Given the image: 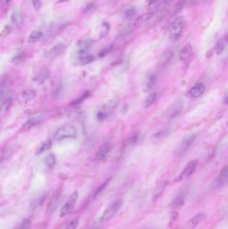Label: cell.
<instances>
[{"label": "cell", "mask_w": 228, "mask_h": 229, "mask_svg": "<svg viewBox=\"0 0 228 229\" xmlns=\"http://www.w3.org/2000/svg\"><path fill=\"white\" fill-rule=\"evenodd\" d=\"M185 27V20L183 17L179 16L173 21L169 26V36L173 40H177L181 37Z\"/></svg>", "instance_id": "6da1fadb"}, {"label": "cell", "mask_w": 228, "mask_h": 229, "mask_svg": "<svg viewBox=\"0 0 228 229\" xmlns=\"http://www.w3.org/2000/svg\"><path fill=\"white\" fill-rule=\"evenodd\" d=\"M123 205V200L121 199H117L112 202L106 207L102 215L100 218V222H106L114 217L117 212L120 210Z\"/></svg>", "instance_id": "7a4b0ae2"}, {"label": "cell", "mask_w": 228, "mask_h": 229, "mask_svg": "<svg viewBox=\"0 0 228 229\" xmlns=\"http://www.w3.org/2000/svg\"><path fill=\"white\" fill-rule=\"evenodd\" d=\"M195 139V135L192 133H188L186 135H185L175 148L174 154L176 156H182L184 155L188 150V149L190 148V146L192 145Z\"/></svg>", "instance_id": "3957f363"}, {"label": "cell", "mask_w": 228, "mask_h": 229, "mask_svg": "<svg viewBox=\"0 0 228 229\" xmlns=\"http://www.w3.org/2000/svg\"><path fill=\"white\" fill-rule=\"evenodd\" d=\"M77 129L72 126H65L58 130L54 139L56 141H61L67 138H76L77 137Z\"/></svg>", "instance_id": "277c9868"}, {"label": "cell", "mask_w": 228, "mask_h": 229, "mask_svg": "<svg viewBox=\"0 0 228 229\" xmlns=\"http://www.w3.org/2000/svg\"><path fill=\"white\" fill-rule=\"evenodd\" d=\"M78 192L77 191L74 192L69 196L66 203L62 206L61 211H60V216L61 217H64V216L68 215L69 214H70L73 211L78 200Z\"/></svg>", "instance_id": "5b68a950"}, {"label": "cell", "mask_w": 228, "mask_h": 229, "mask_svg": "<svg viewBox=\"0 0 228 229\" xmlns=\"http://www.w3.org/2000/svg\"><path fill=\"white\" fill-rule=\"evenodd\" d=\"M194 52L193 48L190 44H187L180 51L179 59L185 66H188L193 59Z\"/></svg>", "instance_id": "8992f818"}, {"label": "cell", "mask_w": 228, "mask_h": 229, "mask_svg": "<svg viewBox=\"0 0 228 229\" xmlns=\"http://www.w3.org/2000/svg\"><path fill=\"white\" fill-rule=\"evenodd\" d=\"M207 218V215L205 213H198L193 218H191L189 221L186 222L181 229H195L199 223L203 222Z\"/></svg>", "instance_id": "52a82bcc"}, {"label": "cell", "mask_w": 228, "mask_h": 229, "mask_svg": "<svg viewBox=\"0 0 228 229\" xmlns=\"http://www.w3.org/2000/svg\"><path fill=\"white\" fill-rule=\"evenodd\" d=\"M45 118V116L44 114H38L33 116L30 119H29L28 121H27L25 123H24L22 127V130L23 131H28L29 129L33 126H37L39 123H41L42 121H44Z\"/></svg>", "instance_id": "ba28073f"}, {"label": "cell", "mask_w": 228, "mask_h": 229, "mask_svg": "<svg viewBox=\"0 0 228 229\" xmlns=\"http://www.w3.org/2000/svg\"><path fill=\"white\" fill-rule=\"evenodd\" d=\"M197 165H198V160H193L189 161L186 165V166L184 167L183 172L179 176L177 180H181L184 178H187V177L192 175L193 173L196 170Z\"/></svg>", "instance_id": "9c48e42d"}, {"label": "cell", "mask_w": 228, "mask_h": 229, "mask_svg": "<svg viewBox=\"0 0 228 229\" xmlns=\"http://www.w3.org/2000/svg\"><path fill=\"white\" fill-rule=\"evenodd\" d=\"M173 58V52L172 50H167L164 52L160 57L158 62V67L160 69H165L170 65Z\"/></svg>", "instance_id": "30bf717a"}, {"label": "cell", "mask_w": 228, "mask_h": 229, "mask_svg": "<svg viewBox=\"0 0 228 229\" xmlns=\"http://www.w3.org/2000/svg\"><path fill=\"white\" fill-rule=\"evenodd\" d=\"M205 87L203 83H197L191 87L187 93V96L189 98H198L205 92Z\"/></svg>", "instance_id": "8fae6325"}, {"label": "cell", "mask_w": 228, "mask_h": 229, "mask_svg": "<svg viewBox=\"0 0 228 229\" xmlns=\"http://www.w3.org/2000/svg\"><path fill=\"white\" fill-rule=\"evenodd\" d=\"M228 180V167L226 165L225 166L219 174L216 181L215 182V186L216 188L221 187L224 186L227 182Z\"/></svg>", "instance_id": "7c38bea8"}, {"label": "cell", "mask_w": 228, "mask_h": 229, "mask_svg": "<svg viewBox=\"0 0 228 229\" xmlns=\"http://www.w3.org/2000/svg\"><path fill=\"white\" fill-rule=\"evenodd\" d=\"M111 149V143L106 142L100 146L98 151L96 152V158L98 161H102L106 157V155Z\"/></svg>", "instance_id": "4fadbf2b"}, {"label": "cell", "mask_w": 228, "mask_h": 229, "mask_svg": "<svg viewBox=\"0 0 228 229\" xmlns=\"http://www.w3.org/2000/svg\"><path fill=\"white\" fill-rule=\"evenodd\" d=\"M156 81L157 77L155 75L153 74L148 75L142 82V90L144 92H148L151 91L155 84Z\"/></svg>", "instance_id": "5bb4252c"}, {"label": "cell", "mask_w": 228, "mask_h": 229, "mask_svg": "<svg viewBox=\"0 0 228 229\" xmlns=\"http://www.w3.org/2000/svg\"><path fill=\"white\" fill-rule=\"evenodd\" d=\"M167 184H168V181H167V180H163V181L161 182L159 184L157 185L155 190L153 192V198H152V202H156V201L161 196V195L165 190Z\"/></svg>", "instance_id": "9a60e30c"}, {"label": "cell", "mask_w": 228, "mask_h": 229, "mask_svg": "<svg viewBox=\"0 0 228 229\" xmlns=\"http://www.w3.org/2000/svg\"><path fill=\"white\" fill-rule=\"evenodd\" d=\"M94 60H95V58L91 54H89L87 53L78 54L77 60H76V62L79 66H84L92 62Z\"/></svg>", "instance_id": "2e32d148"}, {"label": "cell", "mask_w": 228, "mask_h": 229, "mask_svg": "<svg viewBox=\"0 0 228 229\" xmlns=\"http://www.w3.org/2000/svg\"><path fill=\"white\" fill-rule=\"evenodd\" d=\"M153 16H154L153 12H147V13L142 14L141 15V16H140L139 17L136 18L135 22H134V23L133 24V25L135 27L141 26L142 24H144L145 23L148 22V20H150L151 18H153Z\"/></svg>", "instance_id": "e0dca14e"}, {"label": "cell", "mask_w": 228, "mask_h": 229, "mask_svg": "<svg viewBox=\"0 0 228 229\" xmlns=\"http://www.w3.org/2000/svg\"><path fill=\"white\" fill-rule=\"evenodd\" d=\"M59 200H60V192H56L55 194H53V196L52 197L49 204H48V209H47L48 213L52 214L54 211H55L57 208L58 205Z\"/></svg>", "instance_id": "ac0fdd59"}, {"label": "cell", "mask_w": 228, "mask_h": 229, "mask_svg": "<svg viewBox=\"0 0 228 229\" xmlns=\"http://www.w3.org/2000/svg\"><path fill=\"white\" fill-rule=\"evenodd\" d=\"M11 23L17 29H22L23 27V16L20 12L14 11L11 16Z\"/></svg>", "instance_id": "d6986e66"}, {"label": "cell", "mask_w": 228, "mask_h": 229, "mask_svg": "<svg viewBox=\"0 0 228 229\" xmlns=\"http://www.w3.org/2000/svg\"><path fill=\"white\" fill-rule=\"evenodd\" d=\"M50 73L49 71L46 69H43L42 71H39L37 74L35 75L33 78V81L38 84H42L47 80L49 77Z\"/></svg>", "instance_id": "ffe728a7"}, {"label": "cell", "mask_w": 228, "mask_h": 229, "mask_svg": "<svg viewBox=\"0 0 228 229\" xmlns=\"http://www.w3.org/2000/svg\"><path fill=\"white\" fill-rule=\"evenodd\" d=\"M185 194H186L185 190H181L174 198V199H173L172 202V205L175 208L181 207V206H183L185 203Z\"/></svg>", "instance_id": "44dd1931"}, {"label": "cell", "mask_w": 228, "mask_h": 229, "mask_svg": "<svg viewBox=\"0 0 228 229\" xmlns=\"http://www.w3.org/2000/svg\"><path fill=\"white\" fill-rule=\"evenodd\" d=\"M65 48H66V46L64 44H57L50 50L49 53H48V56L52 58L58 56H60V55H61L64 52Z\"/></svg>", "instance_id": "7402d4cb"}, {"label": "cell", "mask_w": 228, "mask_h": 229, "mask_svg": "<svg viewBox=\"0 0 228 229\" xmlns=\"http://www.w3.org/2000/svg\"><path fill=\"white\" fill-rule=\"evenodd\" d=\"M92 45V41L90 40H86L81 41L78 43V54H86L87 51L89 50Z\"/></svg>", "instance_id": "603a6c76"}, {"label": "cell", "mask_w": 228, "mask_h": 229, "mask_svg": "<svg viewBox=\"0 0 228 229\" xmlns=\"http://www.w3.org/2000/svg\"><path fill=\"white\" fill-rule=\"evenodd\" d=\"M36 97V92L34 90H26L22 93V97L23 100L26 102H29L30 100L34 99Z\"/></svg>", "instance_id": "cb8c5ba5"}, {"label": "cell", "mask_w": 228, "mask_h": 229, "mask_svg": "<svg viewBox=\"0 0 228 229\" xmlns=\"http://www.w3.org/2000/svg\"><path fill=\"white\" fill-rule=\"evenodd\" d=\"M11 103V99H8L0 105V117H3V116H4L6 114V113L8 111L9 109L10 108Z\"/></svg>", "instance_id": "d4e9b609"}, {"label": "cell", "mask_w": 228, "mask_h": 229, "mask_svg": "<svg viewBox=\"0 0 228 229\" xmlns=\"http://www.w3.org/2000/svg\"><path fill=\"white\" fill-rule=\"evenodd\" d=\"M44 163L48 169L52 170L54 168L56 164V157L53 154H50L47 155L45 158Z\"/></svg>", "instance_id": "484cf974"}, {"label": "cell", "mask_w": 228, "mask_h": 229, "mask_svg": "<svg viewBox=\"0 0 228 229\" xmlns=\"http://www.w3.org/2000/svg\"><path fill=\"white\" fill-rule=\"evenodd\" d=\"M226 48V42L223 39H221L217 42L215 48V53L217 55H220L223 52V51Z\"/></svg>", "instance_id": "4316f807"}, {"label": "cell", "mask_w": 228, "mask_h": 229, "mask_svg": "<svg viewBox=\"0 0 228 229\" xmlns=\"http://www.w3.org/2000/svg\"><path fill=\"white\" fill-rule=\"evenodd\" d=\"M181 109H182V107H181V103H180V105H179V103H178V104H176L175 105H173L172 107V108L171 109H169V111L168 113L169 117L173 118L175 117V116H177L179 113V112L181 111Z\"/></svg>", "instance_id": "83f0119b"}, {"label": "cell", "mask_w": 228, "mask_h": 229, "mask_svg": "<svg viewBox=\"0 0 228 229\" xmlns=\"http://www.w3.org/2000/svg\"><path fill=\"white\" fill-rule=\"evenodd\" d=\"M42 33L40 31H33L30 33L28 38V42H31V43H34V42H38L42 38Z\"/></svg>", "instance_id": "f1b7e54d"}, {"label": "cell", "mask_w": 228, "mask_h": 229, "mask_svg": "<svg viewBox=\"0 0 228 229\" xmlns=\"http://www.w3.org/2000/svg\"><path fill=\"white\" fill-rule=\"evenodd\" d=\"M191 0H179L175 8V14H177L189 4Z\"/></svg>", "instance_id": "f546056e"}, {"label": "cell", "mask_w": 228, "mask_h": 229, "mask_svg": "<svg viewBox=\"0 0 228 229\" xmlns=\"http://www.w3.org/2000/svg\"><path fill=\"white\" fill-rule=\"evenodd\" d=\"M51 148H52L51 141H45L43 143H42L41 145L39 147L37 151V154H41L43 152L49 150Z\"/></svg>", "instance_id": "4dcf8cb0"}, {"label": "cell", "mask_w": 228, "mask_h": 229, "mask_svg": "<svg viewBox=\"0 0 228 229\" xmlns=\"http://www.w3.org/2000/svg\"><path fill=\"white\" fill-rule=\"evenodd\" d=\"M157 99V93H151L148 95L147 99L145 100V106L146 108H148L149 107H151L154 102L155 101V100Z\"/></svg>", "instance_id": "1f68e13d"}, {"label": "cell", "mask_w": 228, "mask_h": 229, "mask_svg": "<svg viewBox=\"0 0 228 229\" xmlns=\"http://www.w3.org/2000/svg\"><path fill=\"white\" fill-rule=\"evenodd\" d=\"M45 196H42L41 197L38 198V199H36L33 201V202L32 203V209L33 210H34L35 209L38 208L42 204V203L44 202V200L45 198Z\"/></svg>", "instance_id": "d6a6232c"}, {"label": "cell", "mask_w": 228, "mask_h": 229, "mask_svg": "<svg viewBox=\"0 0 228 229\" xmlns=\"http://www.w3.org/2000/svg\"><path fill=\"white\" fill-rule=\"evenodd\" d=\"M89 95H90V93L89 92L84 93L83 94V96L80 97V98L78 99L77 100H75L74 102H73L72 103H71V105H73V106H78L79 105H80V104L82 103H83L85 99H86L88 98V97H89Z\"/></svg>", "instance_id": "836d02e7"}, {"label": "cell", "mask_w": 228, "mask_h": 229, "mask_svg": "<svg viewBox=\"0 0 228 229\" xmlns=\"http://www.w3.org/2000/svg\"><path fill=\"white\" fill-rule=\"evenodd\" d=\"M79 222L78 217L75 218L67 224L66 229H76L77 228Z\"/></svg>", "instance_id": "e575fe53"}, {"label": "cell", "mask_w": 228, "mask_h": 229, "mask_svg": "<svg viewBox=\"0 0 228 229\" xmlns=\"http://www.w3.org/2000/svg\"><path fill=\"white\" fill-rule=\"evenodd\" d=\"M169 129H165L164 131H159V132H157V133L155 134L153 137H155V138H157V139H161V138L163 139V137H167V135H168L169 132Z\"/></svg>", "instance_id": "d590c367"}, {"label": "cell", "mask_w": 228, "mask_h": 229, "mask_svg": "<svg viewBox=\"0 0 228 229\" xmlns=\"http://www.w3.org/2000/svg\"><path fill=\"white\" fill-rule=\"evenodd\" d=\"M31 224L32 222L30 219H25L21 223L19 229H30V228L31 227Z\"/></svg>", "instance_id": "8d00e7d4"}, {"label": "cell", "mask_w": 228, "mask_h": 229, "mask_svg": "<svg viewBox=\"0 0 228 229\" xmlns=\"http://www.w3.org/2000/svg\"><path fill=\"white\" fill-rule=\"evenodd\" d=\"M112 49V46H106L105 48H103L98 53V56L100 57H104L106 55H107Z\"/></svg>", "instance_id": "74e56055"}, {"label": "cell", "mask_w": 228, "mask_h": 229, "mask_svg": "<svg viewBox=\"0 0 228 229\" xmlns=\"http://www.w3.org/2000/svg\"><path fill=\"white\" fill-rule=\"evenodd\" d=\"M110 180H111V179H108V180H106V181L105 183H103V184H102L101 186H100V187L98 188V190H97V191L96 192L95 197L98 196V194H100L103 190H105V189L106 188V186H107V185H108V182H109V181H110Z\"/></svg>", "instance_id": "f35d334b"}, {"label": "cell", "mask_w": 228, "mask_h": 229, "mask_svg": "<svg viewBox=\"0 0 228 229\" xmlns=\"http://www.w3.org/2000/svg\"><path fill=\"white\" fill-rule=\"evenodd\" d=\"M109 30H110V26H109L107 23H103L102 24V31L101 33V36L103 38L106 36V34L108 33Z\"/></svg>", "instance_id": "ab89813d"}, {"label": "cell", "mask_w": 228, "mask_h": 229, "mask_svg": "<svg viewBox=\"0 0 228 229\" xmlns=\"http://www.w3.org/2000/svg\"><path fill=\"white\" fill-rule=\"evenodd\" d=\"M136 14V10L135 8H129L128 10H126L125 11V13H124V15L126 17H131L133 16H135Z\"/></svg>", "instance_id": "60d3db41"}, {"label": "cell", "mask_w": 228, "mask_h": 229, "mask_svg": "<svg viewBox=\"0 0 228 229\" xmlns=\"http://www.w3.org/2000/svg\"><path fill=\"white\" fill-rule=\"evenodd\" d=\"M32 4L35 10L39 11L41 9L42 4L40 0H32Z\"/></svg>", "instance_id": "b9f144b4"}, {"label": "cell", "mask_w": 228, "mask_h": 229, "mask_svg": "<svg viewBox=\"0 0 228 229\" xmlns=\"http://www.w3.org/2000/svg\"><path fill=\"white\" fill-rule=\"evenodd\" d=\"M138 138H139V136L137 134H135V135H133L131 137H130L129 139V143L130 145H133L135 144V143H136V142L138 141Z\"/></svg>", "instance_id": "7bdbcfd3"}, {"label": "cell", "mask_w": 228, "mask_h": 229, "mask_svg": "<svg viewBox=\"0 0 228 229\" xmlns=\"http://www.w3.org/2000/svg\"><path fill=\"white\" fill-rule=\"evenodd\" d=\"M48 224L46 222H39L36 227V229H46L48 228Z\"/></svg>", "instance_id": "ee69618b"}, {"label": "cell", "mask_w": 228, "mask_h": 229, "mask_svg": "<svg viewBox=\"0 0 228 229\" xmlns=\"http://www.w3.org/2000/svg\"><path fill=\"white\" fill-rule=\"evenodd\" d=\"M11 0H0V5L2 7H6L10 4Z\"/></svg>", "instance_id": "f6af8a7d"}, {"label": "cell", "mask_w": 228, "mask_h": 229, "mask_svg": "<svg viewBox=\"0 0 228 229\" xmlns=\"http://www.w3.org/2000/svg\"><path fill=\"white\" fill-rule=\"evenodd\" d=\"M6 97V94L5 93V92L4 91H2L0 90V101H2V100H5L6 99H5Z\"/></svg>", "instance_id": "bcb514c9"}, {"label": "cell", "mask_w": 228, "mask_h": 229, "mask_svg": "<svg viewBox=\"0 0 228 229\" xmlns=\"http://www.w3.org/2000/svg\"><path fill=\"white\" fill-rule=\"evenodd\" d=\"M93 9H94L93 4H89L87 5V7L86 8V9H85L84 11L85 12H89V11H90L91 10H93Z\"/></svg>", "instance_id": "7dc6e473"}, {"label": "cell", "mask_w": 228, "mask_h": 229, "mask_svg": "<svg viewBox=\"0 0 228 229\" xmlns=\"http://www.w3.org/2000/svg\"><path fill=\"white\" fill-rule=\"evenodd\" d=\"M158 1V0H147V3L148 5H153Z\"/></svg>", "instance_id": "c3c4849f"}, {"label": "cell", "mask_w": 228, "mask_h": 229, "mask_svg": "<svg viewBox=\"0 0 228 229\" xmlns=\"http://www.w3.org/2000/svg\"><path fill=\"white\" fill-rule=\"evenodd\" d=\"M174 1L175 0H164V3H165V4H170Z\"/></svg>", "instance_id": "681fc988"}, {"label": "cell", "mask_w": 228, "mask_h": 229, "mask_svg": "<svg viewBox=\"0 0 228 229\" xmlns=\"http://www.w3.org/2000/svg\"><path fill=\"white\" fill-rule=\"evenodd\" d=\"M69 1V0H58L59 2H68Z\"/></svg>", "instance_id": "f907efd6"}, {"label": "cell", "mask_w": 228, "mask_h": 229, "mask_svg": "<svg viewBox=\"0 0 228 229\" xmlns=\"http://www.w3.org/2000/svg\"><path fill=\"white\" fill-rule=\"evenodd\" d=\"M203 1H204L205 2H208V0H203Z\"/></svg>", "instance_id": "816d5d0a"}, {"label": "cell", "mask_w": 228, "mask_h": 229, "mask_svg": "<svg viewBox=\"0 0 228 229\" xmlns=\"http://www.w3.org/2000/svg\"><path fill=\"white\" fill-rule=\"evenodd\" d=\"M145 229H151V228H145Z\"/></svg>", "instance_id": "f5cc1de1"}]
</instances>
